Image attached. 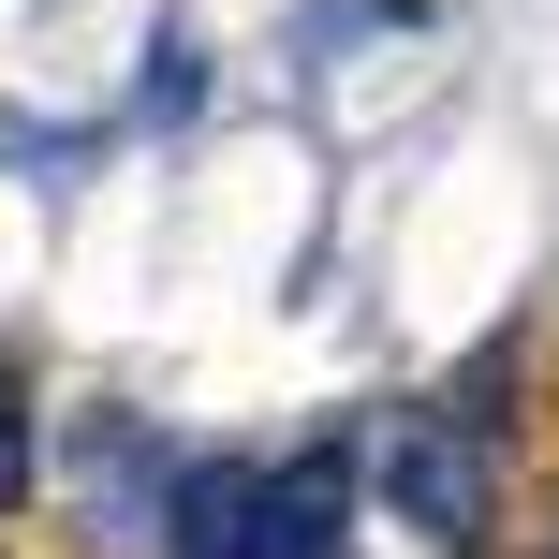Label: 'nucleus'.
I'll return each instance as SVG.
<instances>
[{"label": "nucleus", "instance_id": "nucleus-1", "mask_svg": "<svg viewBox=\"0 0 559 559\" xmlns=\"http://www.w3.org/2000/svg\"><path fill=\"white\" fill-rule=\"evenodd\" d=\"M368 472H383V501L413 515V545H442V559H472V545H486V427H472V413H442V397L383 413Z\"/></svg>", "mask_w": 559, "mask_h": 559}, {"label": "nucleus", "instance_id": "nucleus-2", "mask_svg": "<svg viewBox=\"0 0 559 559\" xmlns=\"http://www.w3.org/2000/svg\"><path fill=\"white\" fill-rule=\"evenodd\" d=\"M338 531H354V456L338 442L251 472V559H338Z\"/></svg>", "mask_w": 559, "mask_h": 559}, {"label": "nucleus", "instance_id": "nucleus-3", "mask_svg": "<svg viewBox=\"0 0 559 559\" xmlns=\"http://www.w3.org/2000/svg\"><path fill=\"white\" fill-rule=\"evenodd\" d=\"M177 559H251V472H192L177 486Z\"/></svg>", "mask_w": 559, "mask_h": 559}, {"label": "nucleus", "instance_id": "nucleus-4", "mask_svg": "<svg viewBox=\"0 0 559 559\" xmlns=\"http://www.w3.org/2000/svg\"><path fill=\"white\" fill-rule=\"evenodd\" d=\"M29 486V413H15V383H0V501Z\"/></svg>", "mask_w": 559, "mask_h": 559}]
</instances>
